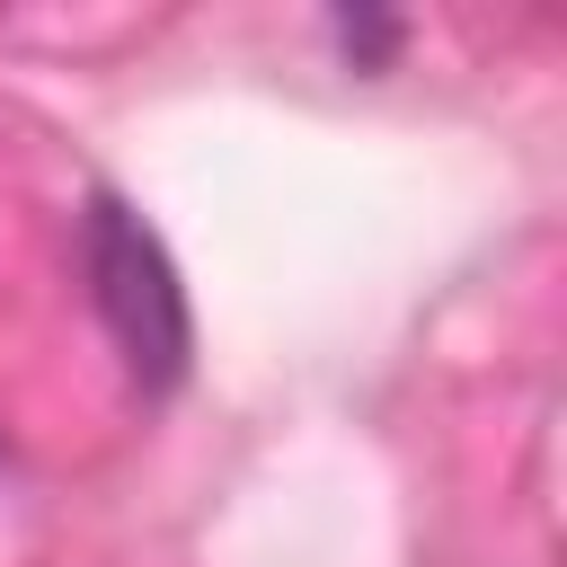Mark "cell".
<instances>
[{
    "label": "cell",
    "instance_id": "cell-1",
    "mask_svg": "<svg viewBox=\"0 0 567 567\" xmlns=\"http://www.w3.org/2000/svg\"><path fill=\"white\" fill-rule=\"evenodd\" d=\"M89 284H97V319L115 328L133 381H142V390H168V381L186 372V346H195L186 292H177V266H168V248L151 239V221L124 213L115 195L89 204Z\"/></svg>",
    "mask_w": 567,
    "mask_h": 567
}]
</instances>
